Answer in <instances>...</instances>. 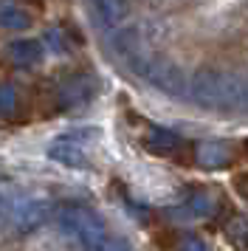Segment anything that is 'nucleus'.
Returning a JSON list of instances; mask_svg holds the SVG:
<instances>
[{"label": "nucleus", "mask_w": 248, "mask_h": 251, "mask_svg": "<svg viewBox=\"0 0 248 251\" xmlns=\"http://www.w3.org/2000/svg\"><path fill=\"white\" fill-rule=\"evenodd\" d=\"M195 161L206 170H223L234 161V152L223 141H203V144L195 147Z\"/></svg>", "instance_id": "nucleus-4"}, {"label": "nucleus", "mask_w": 248, "mask_h": 251, "mask_svg": "<svg viewBox=\"0 0 248 251\" xmlns=\"http://www.w3.org/2000/svg\"><path fill=\"white\" fill-rule=\"evenodd\" d=\"M90 3H93L96 14H99L104 23H116V20H119V14H122L119 0H90Z\"/></svg>", "instance_id": "nucleus-12"}, {"label": "nucleus", "mask_w": 248, "mask_h": 251, "mask_svg": "<svg viewBox=\"0 0 248 251\" xmlns=\"http://www.w3.org/2000/svg\"><path fill=\"white\" fill-rule=\"evenodd\" d=\"M99 251H127V243H124L122 237H107L104 243H101Z\"/></svg>", "instance_id": "nucleus-17"}, {"label": "nucleus", "mask_w": 248, "mask_h": 251, "mask_svg": "<svg viewBox=\"0 0 248 251\" xmlns=\"http://www.w3.org/2000/svg\"><path fill=\"white\" fill-rule=\"evenodd\" d=\"M9 54H11V59H14L17 65L25 68V65H34V62H40V59H43L45 48H43L40 40H14L11 48H9Z\"/></svg>", "instance_id": "nucleus-7"}, {"label": "nucleus", "mask_w": 248, "mask_h": 251, "mask_svg": "<svg viewBox=\"0 0 248 251\" xmlns=\"http://www.w3.org/2000/svg\"><path fill=\"white\" fill-rule=\"evenodd\" d=\"M180 251H206V243L200 237H195V234H186L183 243H180Z\"/></svg>", "instance_id": "nucleus-16"}, {"label": "nucleus", "mask_w": 248, "mask_h": 251, "mask_svg": "<svg viewBox=\"0 0 248 251\" xmlns=\"http://www.w3.org/2000/svg\"><path fill=\"white\" fill-rule=\"evenodd\" d=\"M243 150H246V155H248V141H246V144H243Z\"/></svg>", "instance_id": "nucleus-20"}, {"label": "nucleus", "mask_w": 248, "mask_h": 251, "mask_svg": "<svg viewBox=\"0 0 248 251\" xmlns=\"http://www.w3.org/2000/svg\"><path fill=\"white\" fill-rule=\"evenodd\" d=\"M234 186L243 198H248V175H234Z\"/></svg>", "instance_id": "nucleus-18"}, {"label": "nucleus", "mask_w": 248, "mask_h": 251, "mask_svg": "<svg viewBox=\"0 0 248 251\" xmlns=\"http://www.w3.org/2000/svg\"><path fill=\"white\" fill-rule=\"evenodd\" d=\"M31 25V17L25 9H14V6H3V28L9 31H23Z\"/></svg>", "instance_id": "nucleus-11"}, {"label": "nucleus", "mask_w": 248, "mask_h": 251, "mask_svg": "<svg viewBox=\"0 0 248 251\" xmlns=\"http://www.w3.org/2000/svg\"><path fill=\"white\" fill-rule=\"evenodd\" d=\"M25 3H31V6H43V0H25Z\"/></svg>", "instance_id": "nucleus-19"}, {"label": "nucleus", "mask_w": 248, "mask_h": 251, "mask_svg": "<svg viewBox=\"0 0 248 251\" xmlns=\"http://www.w3.org/2000/svg\"><path fill=\"white\" fill-rule=\"evenodd\" d=\"M141 144H144L147 152H152V155H172V158H178L180 164H186V158L180 155V152H192V144H186L180 136H175L172 130L167 127H149L141 138Z\"/></svg>", "instance_id": "nucleus-3"}, {"label": "nucleus", "mask_w": 248, "mask_h": 251, "mask_svg": "<svg viewBox=\"0 0 248 251\" xmlns=\"http://www.w3.org/2000/svg\"><path fill=\"white\" fill-rule=\"evenodd\" d=\"M225 237L234 249H248V217L231 215V220L225 223Z\"/></svg>", "instance_id": "nucleus-10"}, {"label": "nucleus", "mask_w": 248, "mask_h": 251, "mask_svg": "<svg viewBox=\"0 0 248 251\" xmlns=\"http://www.w3.org/2000/svg\"><path fill=\"white\" fill-rule=\"evenodd\" d=\"M147 79L155 88H161L164 93H180L183 91V74L169 62H152L147 71Z\"/></svg>", "instance_id": "nucleus-5"}, {"label": "nucleus", "mask_w": 248, "mask_h": 251, "mask_svg": "<svg viewBox=\"0 0 248 251\" xmlns=\"http://www.w3.org/2000/svg\"><path fill=\"white\" fill-rule=\"evenodd\" d=\"M45 215H48V206L37 203V201H28V203H23L20 209L14 212V226L20 228V231H31L34 226L43 223Z\"/></svg>", "instance_id": "nucleus-8"}, {"label": "nucleus", "mask_w": 248, "mask_h": 251, "mask_svg": "<svg viewBox=\"0 0 248 251\" xmlns=\"http://www.w3.org/2000/svg\"><path fill=\"white\" fill-rule=\"evenodd\" d=\"M155 240L158 246L164 251H172L175 246H178V237H175V231H155Z\"/></svg>", "instance_id": "nucleus-15"}, {"label": "nucleus", "mask_w": 248, "mask_h": 251, "mask_svg": "<svg viewBox=\"0 0 248 251\" xmlns=\"http://www.w3.org/2000/svg\"><path fill=\"white\" fill-rule=\"evenodd\" d=\"M186 201H189V209H192L198 217L212 215V198H206V192H203V189H192Z\"/></svg>", "instance_id": "nucleus-13"}, {"label": "nucleus", "mask_w": 248, "mask_h": 251, "mask_svg": "<svg viewBox=\"0 0 248 251\" xmlns=\"http://www.w3.org/2000/svg\"><path fill=\"white\" fill-rule=\"evenodd\" d=\"M48 155L56 161V164H65V167H85V147L76 144L74 138H59L48 147Z\"/></svg>", "instance_id": "nucleus-6"}, {"label": "nucleus", "mask_w": 248, "mask_h": 251, "mask_svg": "<svg viewBox=\"0 0 248 251\" xmlns=\"http://www.w3.org/2000/svg\"><path fill=\"white\" fill-rule=\"evenodd\" d=\"M192 96L203 107H237L243 99H248V88L237 76L217 74V71H200L192 79Z\"/></svg>", "instance_id": "nucleus-1"}, {"label": "nucleus", "mask_w": 248, "mask_h": 251, "mask_svg": "<svg viewBox=\"0 0 248 251\" xmlns=\"http://www.w3.org/2000/svg\"><path fill=\"white\" fill-rule=\"evenodd\" d=\"M56 99H59V110H68L85 99V76H71L62 85H56Z\"/></svg>", "instance_id": "nucleus-9"}, {"label": "nucleus", "mask_w": 248, "mask_h": 251, "mask_svg": "<svg viewBox=\"0 0 248 251\" xmlns=\"http://www.w3.org/2000/svg\"><path fill=\"white\" fill-rule=\"evenodd\" d=\"M17 104H20V99H17V96H14V91H11L9 85H6V88H3V93H0V107H3V113L14 110Z\"/></svg>", "instance_id": "nucleus-14"}, {"label": "nucleus", "mask_w": 248, "mask_h": 251, "mask_svg": "<svg viewBox=\"0 0 248 251\" xmlns=\"http://www.w3.org/2000/svg\"><path fill=\"white\" fill-rule=\"evenodd\" d=\"M56 226H59L62 234L76 240V246L82 251H99L101 243L107 240L99 217L88 212V209H82V206H65L56 217Z\"/></svg>", "instance_id": "nucleus-2"}]
</instances>
